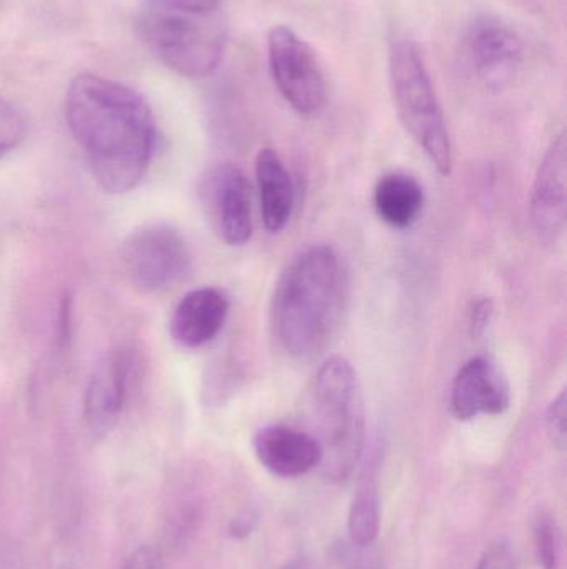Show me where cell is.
<instances>
[{"mask_svg": "<svg viewBox=\"0 0 567 569\" xmlns=\"http://www.w3.org/2000/svg\"><path fill=\"white\" fill-rule=\"evenodd\" d=\"M373 207L382 222L396 230H406L419 219L425 207V190L408 173H388L376 182Z\"/></svg>", "mask_w": 567, "mask_h": 569, "instance_id": "cell-16", "label": "cell"}, {"mask_svg": "<svg viewBox=\"0 0 567 569\" xmlns=\"http://www.w3.org/2000/svg\"><path fill=\"white\" fill-rule=\"evenodd\" d=\"M509 405L512 391L508 381L492 360L475 357L459 368L452 388V413L456 420L503 415Z\"/></svg>", "mask_w": 567, "mask_h": 569, "instance_id": "cell-11", "label": "cell"}, {"mask_svg": "<svg viewBox=\"0 0 567 569\" xmlns=\"http://www.w3.org/2000/svg\"><path fill=\"white\" fill-rule=\"evenodd\" d=\"M567 142L561 132L546 150L531 193V220L543 242H556L566 222Z\"/></svg>", "mask_w": 567, "mask_h": 569, "instance_id": "cell-12", "label": "cell"}, {"mask_svg": "<svg viewBox=\"0 0 567 569\" xmlns=\"http://www.w3.org/2000/svg\"><path fill=\"white\" fill-rule=\"evenodd\" d=\"M230 300L215 287L189 291L173 310L170 335L180 347L195 350L219 337L229 318Z\"/></svg>", "mask_w": 567, "mask_h": 569, "instance_id": "cell-14", "label": "cell"}, {"mask_svg": "<svg viewBox=\"0 0 567 569\" xmlns=\"http://www.w3.org/2000/svg\"><path fill=\"white\" fill-rule=\"evenodd\" d=\"M256 183L263 226L269 232L279 233L288 226L295 209V186L279 153L262 149L256 156Z\"/></svg>", "mask_w": 567, "mask_h": 569, "instance_id": "cell-15", "label": "cell"}, {"mask_svg": "<svg viewBox=\"0 0 567 569\" xmlns=\"http://www.w3.org/2000/svg\"><path fill=\"white\" fill-rule=\"evenodd\" d=\"M493 317V303L492 300H479L475 305L472 311V318H469V328H472V335L475 338L482 337L488 328L489 321Z\"/></svg>", "mask_w": 567, "mask_h": 569, "instance_id": "cell-24", "label": "cell"}, {"mask_svg": "<svg viewBox=\"0 0 567 569\" xmlns=\"http://www.w3.org/2000/svg\"><path fill=\"white\" fill-rule=\"evenodd\" d=\"M546 428H548L549 438L553 445L559 450L566 448V391L563 390L558 397L549 405L546 413Z\"/></svg>", "mask_w": 567, "mask_h": 569, "instance_id": "cell-20", "label": "cell"}, {"mask_svg": "<svg viewBox=\"0 0 567 569\" xmlns=\"http://www.w3.org/2000/svg\"><path fill=\"white\" fill-rule=\"evenodd\" d=\"M348 533L352 543L360 548L369 547L378 538L379 498L372 478H365L356 491L350 508Z\"/></svg>", "mask_w": 567, "mask_h": 569, "instance_id": "cell-17", "label": "cell"}, {"mask_svg": "<svg viewBox=\"0 0 567 569\" xmlns=\"http://www.w3.org/2000/svg\"><path fill=\"white\" fill-rule=\"evenodd\" d=\"M135 367L136 357L129 347L110 350L97 363L83 403V417L93 437H105L115 427L129 398Z\"/></svg>", "mask_w": 567, "mask_h": 569, "instance_id": "cell-10", "label": "cell"}, {"mask_svg": "<svg viewBox=\"0 0 567 569\" xmlns=\"http://www.w3.org/2000/svg\"><path fill=\"white\" fill-rule=\"evenodd\" d=\"M156 9L183 10V12L215 13L222 0H146Z\"/></svg>", "mask_w": 567, "mask_h": 569, "instance_id": "cell-21", "label": "cell"}, {"mask_svg": "<svg viewBox=\"0 0 567 569\" xmlns=\"http://www.w3.org/2000/svg\"><path fill=\"white\" fill-rule=\"evenodd\" d=\"M269 62L283 99L302 116H313L325 107L326 82L312 47L286 26L269 33Z\"/></svg>", "mask_w": 567, "mask_h": 569, "instance_id": "cell-7", "label": "cell"}, {"mask_svg": "<svg viewBox=\"0 0 567 569\" xmlns=\"http://www.w3.org/2000/svg\"><path fill=\"white\" fill-rule=\"evenodd\" d=\"M535 548L543 569L561 568V535L555 521L539 518L535 527Z\"/></svg>", "mask_w": 567, "mask_h": 569, "instance_id": "cell-18", "label": "cell"}, {"mask_svg": "<svg viewBox=\"0 0 567 569\" xmlns=\"http://www.w3.org/2000/svg\"><path fill=\"white\" fill-rule=\"evenodd\" d=\"M126 276L143 291H160L182 282L192 269V253L179 230L152 223L135 230L123 243Z\"/></svg>", "mask_w": 567, "mask_h": 569, "instance_id": "cell-6", "label": "cell"}, {"mask_svg": "<svg viewBox=\"0 0 567 569\" xmlns=\"http://www.w3.org/2000/svg\"><path fill=\"white\" fill-rule=\"evenodd\" d=\"M27 122L12 103L0 99V159L9 156L26 139Z\"/></svg>", "mask_w": 567, "mask_h": 569, "instance_id": "cell-19", "label": "cell"}, {"mask_svg": "<svg viewBox=\"0 0 567 569\" xmlns=\"http://www.w3.org/2000/svg\"><path fill=\"white\" fill-rule=\"evenodd\" d=\"M253 450L260 463L276 477H302L322 465L318 440L286 425L260 428L253 438Z\"/></svg>", "mask_w": 567, "mask_h": 569, "instance_id": "cell-13", "label": "cell"}, {"mask_svg": "<svg viewBox=\"0 0 567 569\" xmlns=\"http://www.w3.org/2000/svg\"><path fill=\"white\" fill-rule=\"evenodd\" d=\"M346 277L333 247H308L286 266L273 295V328L283 350L295 358L322 351L338 327Z\"/></svg>", "mask_w": 567, "mask_h": 569, "instance_id": "cell-2", "label": "cell"}, {"mask_svg": "<svg viewBox=\"0 0 567 569\" xmlns=\"http://www.w3.org/2000/svg\"><path fill=\"white\" fill-rule=\"evenodd\" d=\"M215 13L149 7L140 17L139 32L170 70L186 79H205L219 69L225 53V30Z\"/></svg>", "mask_w": 567, "mask_h": 569, "instance_id": "cell-5", "label": "cell"}, {"mask_svg": "<svg viewBox=\"0 0 567 569\" xmlns=\"http://www.w3.org/2000/svg\"><path fill=\"white\" fill-rule=\"evenodd\" d=\"M203 207L213 229L226 246L240 247L253 236L252 192L240 167L220 163L202 180Z\"/></svg>", "mask_w": 567, "mask_h": 569, "instance_id": "cell-8", "label": "cell"}, {"mask_svg": "<svg viewBox=\"0 0 567 569\" xmlns=\"http://www.w3.org/2000/svg\"><path fill=\"white\" fill-rule=\"evenodd\" d=\"M283 569H313L310 567L308 563H305V561H292V563L286 565Z\"/></svg>", "mask_w": 567, "mask_h": 569, "instance_id": "cell-25", "label": "cell"}, {"mask_svg": "<svg viewBox=\"0 0 567 569\" xmlns=\"http://www.w3.org/2000/svg\"><path fill=\"white\" fill-rule=\"evenodd\" d=\"M65 120L105 192L139 187L156 149L155 117L142 96L115 80L82 73L67 89Z\"/></svg>", "mask_w": 567, "mask_h": 569, "instance_id": "cell-1", "label": "cell"}, {"mask_svg": "<svg viewBox=\"0 0 567 569\" xmlns=\"http://www.w3.org/2000/svg\"><path fill=\"white\" fill-rule=\"evenodd\" d=\"M123 569H162V558L155 547H140L126 560Z\"/></svg>", "mask_w": 567, "mask_h": 569, "instance_id": "cell-23", "label": "cell"}, {"mask_svg": "<svg viewBox=\"0 0 567 569\" xmlns=\"http://www.w3.org/2000/svg\"><path fill=\"white\" fill-rule=\"evenodd\" d=\"M465 52L476 79L492 90L508 87L525 62L522 37L496 17H479L469 26Z\"/></svg>", "mask_w": 567, "mask_h": 569, "instance_id": "cell-9", "label": "cell"}, {"mask_svg": "<svg viewBox=\"0 0 567 569\" xmlns=\"http://www.w3.org/2000/svg\"><path fill=\"white\" fill-rule=\"evenodd\" d=\"M476 569H515L512 548L505 543L493 545L485 551Z\"/></svg>", "mask_w": 567, "mask_h": 569, "instance_id": "cell-22", "label": "cell"}, {"mask_svg": "<svg viewBox=\"0 0 567 569\" xmlns=\"http://www.w3.org/2000/svg\"><path fill=\"white\" fill-rule=\"evenodd\" d=\"M326 477L345 480L355 470L365 445V405L358 375L346 358L332 357L316 371L310 391Z\"/></svg>", "mask_w": 567, "mask_h": 569, "instance_id": "cell-3", "label": "cell"}, {"mask_svg": "<svg viewBox=\"0 0 567 569\" xmlns=\"http://www.w3.org/2000/svg\"><path fill=\"white\" fill-rule=\"evenodd\" d=\"M389 82L403 126L439 176L453 172V146L442 103L418 46L396 40L389 50Z\"/></svg>", "mask_w": 567, "mask_h": 569, "instance_id": "cell-4", "label": "cell"}]
</instances>
